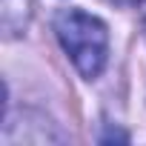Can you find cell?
<instances>
[{
  "mask_svg": "<svg viewBox=\"0 0 146 146\" xmlns=\"http://www.w3.org/2000/svg\"><path fill=\"white\" fill-rule=\"evenodd\" d=\"M112 3H120V6H132V3H143V0H112Z\"/></svg>",
  "mask_w": 146,
  "mask_h": 146,
  "instance_id": "2",
  "label": "cell"
},
{
  "mask_svg": "<svg viewBox=\"0 0 146 146\" xmlns=\"http://www.w3.org/2000/svg\"><path fill=\"white\" fill-rule=\"evenodd\" d=\"M54 35L83 78L100 75L106 63V52H109V32L103 20L80 9H63L54 17Z\"/></svg>",
  "mask_w": 146,
  "mask_h": 146,
  "instance_id": "1",
  "label": "cell"
}]
</instances>
